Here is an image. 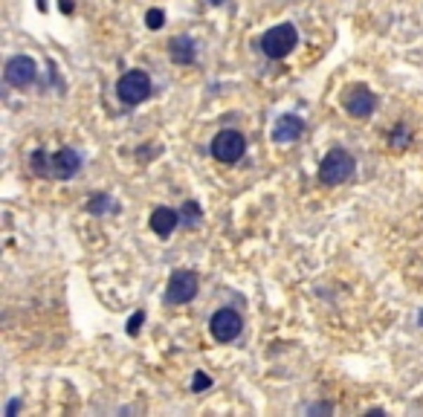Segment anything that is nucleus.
Segmentation results:
<instances>
[{"label":"nucleus","instance_id":"obj_7","mask_svg":"<svg viewBox=\"0 0 423 417\" xmlns=\"http://www.w3.org/2000/svg\"><path fill=\"white\" fill-rule=\"evenodd\" d=\"M209 331L212 336H215L218 342H232V339H238L241 331H244V319L235 313L232 307H221L215 316L209 319Z\"/></svg>","mask_w":423,"mask_h":417},{"label":"nucleus","instance_id":"obj_18","mask_svg":"<svg viewBox=\"0 0 423 417\" xmlns=\"http://www.w3.org/2000/svg\"><path fill=\"white\" fill-rule=\"evenodd\" d=\"M143 322H145V313H143V310L134 313V316H131V322H128V336H136L139 328H143Z\"/></svg>","mask_w":423,"mask_h":417},{"label":"nucleus","instance_id":"obj_4","mask_svg":"<svg viewBox=\"0 0 423 417\" xmlns=\"http://www.w3.org/2000/svg\"><path fill=\"white\" fill-rule=\"evenodd\" d=\"M116 96H119V102H125V105L145 102L151 96V76L143 70H128L119 79V84H116Z\"/></svg>","mask_w":423,"mask_h":417},{"label":"nucleus","instance_id":"obj_9","mask_svg":"<svg viewBox=\"0 0 423 417\" xmlns=\"http://www.w3.org/2000/svg\"><path fill=\"white\" fill-rule=\"evenodd\" d=\"M38 76V67L30 56H15L6 61V70H4V79L12 84V87H27L32 84Z\"/></svg>","mask_w":423,"mask_h":417},{"label":"nucleus","instance_id":"obj_6","mask_svg":"<svg viewBox=\"0 0 423 417\" xmlns=\"http://www.w3.org/2000/svg\"><path fill=\"white\" fill-rule=\"evenodd\" d=\"M197 290H200V281L192 269H177V273H171V278H169L166 302L169 304H189L197 296Z\"/></svg>","mask_w":423,"mask_h":417},{"label":"nucleus","instance_id":"obj_1","mask_svg":"<svg viewBox=\"0 0 423 417\" xmlns=\"http://www.w3.org/2000/svg\"><path fill=\"white\" fill-rule=\"evenodd\" d=\"M30 165L38 177H53V180H70L79 174L82 168V157L73 151V148H61L56 154H46L44 148L32 151L30 157Z\"/></svg>","mask_w":423,"mask_h":417},{"label":"nucleus","instance_id":"obj_5","mask_svg":"<svg viewBox=\"0 0 423 417\" xmlns=\"http://www.w3.org/2000/svg\"><path fill=\"white\" fill-rule=\"evenodd\" d=\"M244 154H247V139L238 131L226 128V131L215 134V139H212V157H215L218 162H223V165L238 162Z\"/></svg>","mask_w":423,"mask_h":417},{"label":"nucleus","instance_id":"obj_14","mask_svg":"<svg viewBox=\"0 0 423 417\" xmlns=\"http://www.w3.org/2000/svg\"><path fill=\"white\" fill-rule=\"evenodd\" d=\"M409 142H412V131H409L406 125H397V128L391 131V136H389V145H391L394 151L409 148Z\"/></svg>","mask_w":423,"mask_h":417},{"label":"nucleus","instance_id":"obj_12","mask_svg":"<svg viewBox=\"0 0 423 417\" xmlns=\"http://www.w3.org/2000/svg\"><path fill=\"white\" fill-rule=\"evenodd\" d=\"M169 56H171L174 64H192V61L197 58L195 41H192V38H186V35L171 38V44H169Z\"/></svg>","mask_w":423,"mask_h":417},{"label":"nucleus","instance_id":"obj_16","mask_svg":"<svg viewBox=\"0 0 423 417\" xmlns=\"http://www.w3.org/2000/svg\"><path fill=\"white\" fill-rule=\"evenodd\" d=\"M145 23H148V30H160L162 23H166V15H162V9H148Z\"/></svg>","mask_w":423,"mask_h":417},{"label":"nucleus","instance_id":"obj_11","mask_svg":"<svg viewBox=\"0 0 423 417\" xmlns=\"http://www.w3.org/2000/svg\"><path fill=\"white\" fill-rule=\"evenodd\" d=\"M177 224H180V214H177L174 209H169V206H160V209H154V214H151V229H154L160 238H169V235L177 229Z\"/></svg>","mask_w":423,"mask_h":417},{"label":"nucleus","instance_id":"obj_10","mask_svg":"<svg viewBox=\"0 0 423 417\" xmlns=\"http://www.w3.org/2000/svg\"><path fill=\"white\" fill-rule=\"evenodd\" d=\"M301 134H304V122H301L299 116H293V113L278 116V122L273 125V139H275V142H285V145L296 142Z\"/></svg>","mask_w":423,"mask_h":417},{"label":"nucleus","instance_id":"obj_17","mask_svg":"<svg viewBox=\"0 0 423 417\" xmlns=\"http://www.w3.org/2000/svg\"><path fill=\"white\" fill-rule=\"evenodd\" d=\"M206 388H212V377H206L203 371H197L195 380H192V391L197 394V391H206Z\"/></svg>","mask_w":423,"mask_h":417},{"label":"nucleus","instance_id":"obj_3","mask_svg":"<svg viewBox=\"0 0 423 417\" xmlns=\"http://www.w3.org/2000/svg\"><path fill=\"white\" fill-rule=\"evenodd\" d=\"M296 44H299V32L293 23H278V27H273L261 35V53L267 58L278 61V58H287L296 50Z\"/></svg>","mask_w":423,"mask_h":417},{"label":"nucleus","instance_id":"obj_21","mask_svg":"<svg viewBox=\"0 0 423 417\" xmlns=\"http://www.w3.org/2000/svg\"><path fill=\"white\" fill-rule=\"evenodd\" d=\"M206 4H212V6H221V4H226V0H206Z\"/></svg>","mask_w":423,"mask_h":417},{"label":"nucleus","instance_id":"obj_2","mask_svg":"<svg viewBox=\"0 0 423 417\" xmlns=\"http://www.w3.org/2000/svg\"><path fill=\"white\" fill-rule=\"evenodd\" d=\"M354 171H357L354 157L342 148H334L325 154V160L319 165V180H322V186H342L345 180L354 177Z\"/></svg>","mask_w":423,"mask_h":417},{"label":"nucleus","instance_id":"obj_13","mask_svg":"<svg viewBox=\"0 0 423 417\" xmlns=\"http://www.w3.org/2000/svg\"><path fill=\"white\" fill-rule=\"evenodd\" d=\"M108 209H119V206L113 203L110 194H96V198L87 200V212H90V214H105Z\"/></svg>","mask_w":423,"mask_h":417},{"label":"nucleus","instance_id":"obj_8","mask_svg":"<svg viewBox=\"0 0 423 417\" xmlns=\"http://www.w3.org/2000/svg\"><path fill=\"white\" fill-rule=\"evenodd\" d=\"M342 105H345V110L354 116V119H365V116L374 113V108H377V93L368 90V87H363V84H360V87H351V90L345 93Z\"/></svg>","mask_w":423,"mask_h":417},{"label":"nucleus","instance_id":"obj_15","mask_svg":"<svg viewBox=\"0 0 423 417\" xmlns=\"http://www.w3.org/2000/svg\"><path fill=\"white\" fill-rule=\"evenodd\" d=\"M183 220H186V224H197V220H200V206L195 200H189L183 206Z\"/></svg>","mask_w":423,"mask_h":417},{"label":"nucleus","instance_id":"obj_19","mask_svg":"<svg viewBox=\"0 0 423 417\" xmlns=\"http://www.w3.org/2000/svg\"><path fill=\"white\" fill-rule=\"evenodd\" d=\"M61 12H64V15L73 12V0H61Z\"/></svg>","mask_w":423,"mask_h":417},{"label":"nucleus","instance_id":"obj_20","mask_svg":"<svg viewBox=\"0 0 423 417\" xmlns=\"http://www.w3.org/2000/svg\"><path fill=\"white\" fill-rule=\"evenodd\" d=\"M18 409H20V403H18V400H12V403H9V406H6V414H9V417H12V414H15V411H18Z\"/></svg>","mask_w":423,"mask_h":417}]
</instances>
